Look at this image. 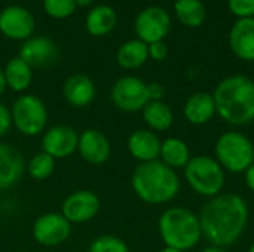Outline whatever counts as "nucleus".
<instances>
[{"label": "nucleus", "instance_id": "1", "mask_svg": "<svg viewBox=\"0 0 254 252\" xmlns=\"http://www.w3.org/2000/svg\"><path fill=\"white\" fill-rule=\"evenodd\" d=\"M247 221V202L234 193H220L211 198L199 214L202 236L219 248L235 244L244 233Z\"/></svg>", "mask_w": 254, "mask_h": 252}, {"label": "nucleus", "instance_id": "2", "mask_svg": "<svg viewBox=\"0 0 254 252\" xmlns=\"http://www.w3.org/2000/svg\"><path fill=\"white\" fill-rule=\"evenodd\" d=\"M216 113L229 125L246 126L254 120V82L241 74L223 79L214 94Z\"/></svg>", "mask_w": 254, "mask_h": 252}, {"label": "nucleus", "instance_id": "3", "mask_svg": "<svg viewBox=\"0 0 254 252\" xmlns=\"http://www.w3.org/2000/svg\"><path fill=\"white\" fill-rule=\"evenodd\" d=\"M131 186L135 195L150 205L167 203L180 192L179 175L159 159L140 163L132 172Z\"/></svg>", "mask_w": 254, "mask_h": 252}, {"label": "nucleus", "instance_id": "4", "mask_svg": "<svg viewBox=\"0 0 254 252\" xmlns=\"http://www.w3.org/2000/svg\"><path fill=\"white\" fill-rule=\"evenodd\" d=\"M159 235L164 244L179 251H189L198 245L202 232L199 217L190 209L174 206L167 209L159 218Z\"/></svg>", "mask_w": 254, "mask_h": 252}, {"label": "nucleus", "instance_id": "5", "mask_svg": "<svg viewBox=\"0 0 254 252\" xmlns=\"http://www.w3.org/2000/svg\"><path fill=\"white\" fill-rule=\"evenodd\" d=\"M216 160L232 174L246 172L254 163V144L238 131L225 132L216 143Z\"/></svg>", "mask_w": 254, "mask_h": 252}, {"label": "nucleus", "instance_id": "6", "mask_svg": "<svg viewBox=\"0 0 254 252\" xmlns=\"http://www.w3.org/2000/svg\"><path fill=\"white\" fill-rule=\"evenodd\" d=\"M185 177L193 192L205 198L220 195L225 186V171L220 163L205 154L190 157L185 166Z\"/></svg>", "mask_w": 254, "mask_h": 252}, {"label": "nucleus", "instance_id": "7", "mask_svg": "<svg viewBox=\"0 0 254 252\" xmlns=\"http://www.w3.org/2000/svg\"><path fill=\"white\" fill-rule=\"evenodd\" d=\"M12 125L25 137H36L46 131L48 108L45 102L31 94H24L15 100L12 110Z\"/></svg>", "mask_w": 254, "mask_h": 252}, {"label": "nucleus", "instance_id": "8", "mask_svg": "<svg viewBox=\"0 0 254 252\" xmlns=\"http://www.w3.org/2000/svg\"><path fill=\"white\" fill-rule=\"evenodd\" d=\"M112 102L125 113L141 111L149 102L147 85L135 76H124L115 82L110 92Z\"/></svg>", "mask_w": 254, "mask_h": 252}, {"label": "nucleus", "instance_id": "9", "mask_svg": "<svg viewBox=\"0 0 254 252\" xmlns=\"http://www.w3.org/2000/svg\"><path fill=\"white\" fill-rule=\"evenodd\" d=\"M31 233L39 245L58 247L71 236V223L60 212H46L34 221Z\"/></svg>", "mask_w": 254, "mask_h": 252}, {"label": "nucleus", "instance_id": "10", "mask_svg": "<svg viewBox=\"0 0 254 252\" xmlns=\"http://www.w3.org/2000/svg\"><path fill=\"white\" fill-rule=\"evenodd\" d=\"M137 37L146 45L162 42L170 33L171 18L168 12L159 6H150L141 10L134 24Z\"/></svg>", "mask_w": 254, "mask_h": 252}, {"label": "nucleus", "instance_id": "11", "mask_svg": "<svg viewBox=\"0 0 254 252\" xmlns=\"http://www.w3.org/2000/svg\"><path fill=\"white\" fill-rule=\"evenodd\" d=\"M100 198L95 195V192L82 189L73 192L64 199L61 214L71 224H82L95 218L100 212Z\"/></svg>", "mask_w": 254, "mask_h": 252}, {"label": "nucleus", "instance_id": "12", "mask_svg": "<svg viewBox=\"0 0 254 252\" xmlns=\"http://www.w3.org/2000/svg\"><path fill=\"white\" fill-rule=\"evenodd\" d=\"M79 134L67 125H55L48 128L42 137V151L57 159H65L77 150Z\"/></svg>", "mask_w": 254, "mask_h": 252}, {"label": "nucleus", "instance_id": "13", "mask_svg": "<svg viewBox=\"0 0 254 252\" xmlns=\"http://www.w3.org/2000/svg\"><path fill=\"white\" fill-rule=\"evenodd\" d=\"M36 27L34 16L22 6L10 4L0 12V31L12 40H27Z\"/></svg>", "mask_w": 254, "mask_h": 252}, {"label": "nucleus", "instance_id": "14", "mask_svg": "<svg viewBox=\"0 0 254 252\" xmlns=\"http://www.w3.org/2000/svg\"><path fill=\"white\" fill-rule=\"evenodd\" d=\"M18 56L31 68H48L58 59V48L51 39L36 36L24 40Z\"/></svg>", "mask_w": 254, "mask_h": 252}, {"label": "nucleus", "instance_id": "15", "mask_svg": "<svg viewBox=\"0 0 254 252\" xmlns=\"http://www.w3.org/2000/svg\"><path fill=\"white\" fill-rule=\"evenodd\" d=\"M77 151L89 165H103L110 157V141L104 132L98 129H86L79 134Z\"/></svg>", "mask_w": 254, "mask_h": 252}, {"label": "nucleus", "instance_id": "16", "mask_svg": "<svg viewBox=\"0 0 254 252\" xmlns=\"http://www.w3.org/2000/svg\"><path fill=\"white\" fill-rule=\"evenodd\" d=\"M25 171L24 154L12 144L0 143V190L16 186Z\"/></svg>", "mask_w": 254, "mask_h": 252}, {"label": "nucleus", "instance_id": "17", "mask_svg": "<svg viewBox=\"0 0 254 252\" xmlns=\"http://www.w3.org/2000/svg\"><path fill=\"white\" fill-rule=\"evenodd\" d=\"M229 46L243 61H254V18H240L231 28Z\"/></svg>", "mask_w": 254, "mask_h": 252}, {"label": "nucleus", "instance_id": "18", "mask_svg": "<svg viewBox=\"0 0 254 252\" xmlns=\"http://www.w3.org/2000/svg\"><path fill=\"white\" fill-rule=\"evenodd\" d=\"M63 94L70 105L76 108H83L94 101L97 89H95V83L89 76L76 73L67 77V80L64 82Z\"/></svg>", "mask_w": 254, "mask_h": 252}, {"label": "nucleus", "instance_id": "19", "mask_svg": "<svg viewBox=\"0 0 254 252\" xmlns=\"http://www.w3.org/2000/svg\"><path fill=\"white\" fill-rule=\"evenodd\" d=\"M128 150L131 156L140 163L153 162L159 159L161 154V144L162 141L158 138V135L149 129H138L134 131L128 138Z\"/></svg>", "mask_w": 254, "mask_h": 252}, {"label": "nucleus", "instance_id": "20", "mask_svg": "<svg viewBox=\"0 0 254 252\" xmlns=\"http://www.w3.org/2000/svg\"><path fill=\"white\" fill-rule=\"evenodd\" d=\"M185 117L192 125H204L213 119L216 114L214 98L205 92H196L188 98L183 107Z\"/></svg>", "mask_w": 254, "mask_h": 252}, {"label": "nucleus", "instance_id": "21", "mask_svg": "<svg viewBox=\"0 0 254 252\" xmlns=\"http://www.w3.org/2000/svg\"><path fill=\"white\" fill-rule=\"evenodd\" d=\"M3 73H4L6 86L15 92L27 91L33 82V68L19 56L9 59Z\"/></svg>", "mask_w": 254, "mask_h": 252}, {"label": "nucleus", "instance_id": "22", "mask_svg": "<svg viewBox=\"0 0 254 252\" xmlns=\"http://www.w3.org/2000/svg\"><path fill=\"white\" fill-rule=\"evenodd\" d=\"M118 16L113 7L107 4H98L86 15V30L91 36L101 37L109 34L116 25Z\"/></svg>", "mask_w": 254, "mask_h": 252}, {"label": "nucleus", "instance_id": "23", "mask_svg": "<svg viewBox=\"0 0 254 252\" xmlns=\"http://www.w3.org/2000/svg\"><path fill=\"white\" fill-rule=\"evenodd\" d=\"M149 58V46L140 39L125 42L116 53L118 64L125 70H134L141 67Z\"/></svg>", "mask_w": 254, "mask_h": 252}, {"label": "nucleus", "instance_id": "24", "mask_svg": "<svg viewBox=\"0 0 254 252\" xmlns=\"http://www.w3.org/2000/svg\"><path fill=\"white\" fill-rule=\"evenodd\" d=\"M159 159L162 163L170 166L171 169L185 168L190 160V151L188 144L180 138H167L161 144Z\"/></svg>", "mask_w": 254, "mask_h": 252}, {"label": "nucleus", "instance_id": "25", "mask_svg": "<svg viewBox=\"0 0 254 252\" xmlns=\"http://www.w3.org/2000/svg\"><path fill=\"white\" fill-rule=\"evenodd\" d=\"M141 111L144 122L153 131H167L174 122V114L164 101H149Z\"/></svg>", "mask_w": 254, "mask_h": 252}, {"label": "nucleus", "instance_id": "26", "mask_svg": "<svg viewBox=\"0 0 254 252\" xmlns=\"http://www.w3.org/2000/svg\"><path fill=\"white\" fill-rule=\"evenodd\" d=\"M174 10L180 22L188 27H199L207 16L201 0H176Z\"/></svg>", "mask_w": 254, "mask_h": 252}, {"label": "nucleus", "instance_id": "27", "mask_svg": "<svg viewBox=\"0 0 254 252\" xmlns=\"http://www.w3.org/2000/svg\"><path fill=\"white\" fill-rule=\"evenodd\" d=\"M55 169V159L45 151L36 153L27 163V172L33 180L43 181L52 175Z\"/></svg>", "mask_w": 254, "mask_h": 252}, {"label": "nucleus", "instance_id": "28", "mask_svg": "<svg viewBox=\"0 0 254 252\" xmlns=\"http://www.w3.org/2000/svg\"><path fill=\"white\" fill-rule=\"evenodd\" d=\"M89 252H129V248L118 236L101 235L91 242Z\"/></svg>", "mask_w": 254, "mask_h": 252}, {"label": "nucleus", "instance_id": "29", "mask_svg": "<svg viewBox=\"0 0 254 252\" xmlns=\"http://www.w3.org/2000/svg\"><path fill=\"white\" fill-rule=\"evenodd\" d=\"M45 12L57 19L68 18L76 10L74 0H43Z\"/></svg>", "mask_w": 254, "mask_h": 252}, {"label": "nucleus", "instance_id": "30", "mask_svg": "<svg viewBox=\"0 0 254 252\" xmlns=\"http://www.w3.org/2000/svg\"><path fill=\"white\" fill-rule=\"evenodd\" d=\"M228 7L238 18H254V0H228Z\"/></svg>", "mask_w": 254, "mask_h": 252}, {"label": "nucleus", "instance_id": "31", "mask_svg": "<svg viewBox=\"0 0 254 252\" xmlns=\"http://www.w3.org/2000/svg\"><path fill=\"white\" fill-rule=\"evenodd\" d=\"M149 46V56L155 61H162L168 55V48L164 42H155L147 45Z\"/></svg>", "mask_w": 254, "mask_h": 252}, {"label": "nucleus", "instance_id": "32", "mask_svg": "<svg viewBox=\"0 0 254 252\" xmlns=\"http://www.w3.org/2000/svg\"><path fill=\"white\" fill-rule=\"evenodd\" d=\"M12 126V114L10 108H7L3 102H0V137H3Z\"/></svg>", "mask_w": 254, "mask_h": 252}, {"label": "nucleus", "instance_id": "33", "mask_svg": "<svg viewBox=\"0 0 254 252\" xmlns=\"http://www.w3.org/2000/svg\"><path fill=\"white\" fill-rule=\"evenodd\" d=\"M147 95H149V101H162V98L165 95V88L158 82L149 83L147 85Z\"/></svg>", "mask_w": 254, "mask_h": 252}, {"label": "nucleus", "instance_id": "34", "mask_svg": "<svg viewBox=\"0 0 254 252\" xmlns=\"http://www.w3.org/2000/svg\"><path fill=\"white\" fill-rule=\"evenodd\" d=\"M246 174V183H247V187L254 193V163L244 172Z\"/></svg>", "mask_w": 254, "mask_h": 252}, {"label": "nucleus", "instance_id": "35", "mask_svg": "<svg viewBox=\"0 0 254 252\" xmlns=\"http://www.w3.org/2000/svg\"><path fill=\"white\" fill-rule=\"evenodd\" d=\"M6 88H7V86H6V80H4V73H3V70L0 68V95L4 92Z\"/></svg>", "mask_w": 254, "mask_h": 252}, {"label": "nucleus", "instance_id": "36", "mask_svg": "<svg viewBox=\"0 0 254 252\" xmlns=\"http://www.w3.org/2000/svg\"><path fill=\"white\" fill-rule=\"evenodd\" d=\"M76 7H86L92 3V0H74Z\"/></svg>", "mask_w": 254, "mask_h": 252}, {"label": "nucleus", "instance_id": "37", "mask_svg": "<svg viewBox=\"0 0 254 252\" xmlns=\"http://www.w3.org/2000/svg\"><path fill=\"white\" fill-rule=\"evenodd\" d=\"M201 252H226L223 248H219V247H214V245H211V247H207V248H204Z\"/></svg>", "mask_w": 254, "mask_h": 252}, {"label": "nucleus", "instance_id": "38", "mask_svg": "<svg viewBox=\"0 0 254 252\" xmlns=\"http://www.w3.org/2000/svg\"><path fill=\"white\" fill-rule=\"evenodd\" d=\"M159 252H183V251H179V250H174V248H170V247H165L162 251Z\"/></svg>", "mask_w": 254, "mask_h": 252}, {"label": "nucleus", "instance_id": "39", "mask_svg": "<svg viewBox=\"0 0 254 252\" xmlns=\"http://www.w3.org/2000/svg\"><path fill=\"white\" fill-rule=\"evenodd\" d=\"M249 252H254V244L250 247V250H249Z\"/></svg>", "mask_w": 254, "mask_h": 252}]
</instances>
